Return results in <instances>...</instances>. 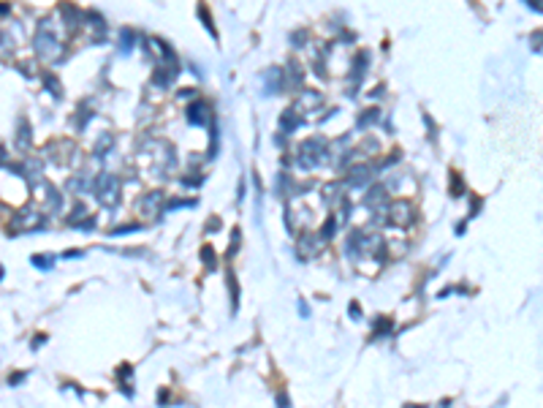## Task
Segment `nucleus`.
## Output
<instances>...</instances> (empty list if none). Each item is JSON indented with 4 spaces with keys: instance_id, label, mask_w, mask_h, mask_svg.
Returning a JSON list of instances; mask_svg holds the SVG:
<instances>
[{
    "instance_id": "nucleus-1",
    "label": "nucleus",
    "mask_w": 543,
    "mask_h": 408,
    "mask_svg": "<svg viewBox=\"0 0 543 408\" xmlns=\"http://www.w3.org/2000/svg\"><path fill=\"white\" fill-rule=\"evenodd\" d=\"M277 405H280V408H288V397L280 395V397H277Z\"/></svg>"
},
{
    "instance_id": "nucleus-2",
    "label": "nucleus",
    "mask_w": 543,
    "mask_h": 408,
    "mask_svg": "<svg viewBox=\"0 0 543 408\" xmlns=\"http://www.w3.org/2000/svg\"><path fill=\"white\" fill-rule=\"evenodd\" d=\"M0 278H3V270H0Z\"/></svg>"
}]
</instances>
